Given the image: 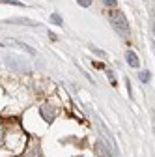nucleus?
<instances>
[{
	"label": "nucleus",
	"mask_w": 155,
	"mask_h": 157,
	"mask_svg": "<svg viewBox=\"0 0 155 157\" xmlns=\"http://www.w3.org/2000/svg\"><path fill=\"white\" fill-rule=\"evenodd\" d=\"M108 21H110V25L116 28V32H118V34L129 36V23H127V19H125V15H123L122 11L112 10V11L108 13Z\"/></svg>",
	"instance_id": "nucleus-1"
},
{
	"label": "nucleus",
	"mask_w": 155,
	"mask_h": 157,
	"mask_svg": "<svg viewBox=\"0 0 155 157\" xmlns=\"http://www.w3.org/2000/svg\"><path fill=\"white\" fill-rule=\"evenodd\" d=\"M6 45H9V47H13V49H19V51H25V52L30 54V56L36 54V51H34L32 47H28V45H25V43H21V41H15V39H8Z\"/></svg>",
	"instance_id": "nucleus-2"
},
{
	"label": "nucleus",
	"mask_w": 155,
	"mask_h": 157,
	"mask_svg": "<svg viewBox=\"0 0 155 157\" xmlns=\"http://www.w3.org/2000/svg\"><path fill=\"white\" fill-rule=\"evenodd\" d=\"M40 112H41V116L45 118V120L47 122H52V118L56 116V110L51 107V105H43L41 109H40Z\"/></svg>",
	"instance_id": "nucleus-3"
},
{
	"label": "nucleus",
	"mask_w": 155,
	"mask_h": 157,
	"mask_svg": "<svg viewBox=\"0 0 155 157\" xmlns=\"http://www.w3.org/2000/svg\"><path fill=\"white\" fill-rule=\"evenodd\" d=\"M95 151H97V153H99L101 157H112L110 150H108V148L105 146V142H101V140H99L97 144H95Z\"/></svg>",
	"instance_id": "nucleus-4"
},
{
	"label": "nucleus",
	"mask_w": 155,
	"mask_h": 157,
	"mask_svg": "<svg viewBox=\"0 0 155 157\" xmlns=\"http://www.w3.org/2000/svg\"><path fill=\"white\" fill-rule=\"evenodd\" d=\"M125 60H127V64L131 66V67H138V56H137V52H133V51H129L127 54H125Z\"/></svg>",
	"instance_id": "nucleus-5"
},
{
	"label": "nucleus",
	"mask_w": 155,
	"mask_h": 157,
	"mask_svg": "<svg viewBox=\"0 0 155 157\" xmlns=\"http://www.w3.org/2000/svg\"><path fill=\"white\" fill-rule=\"evenodd\" d=\"M9 23H17V25H26V26H37V23L30 21V19H9Z\"/></svg>",
	"instance_id": "nucleus-6"
},
{
	"label": "nucleus",
	"mask_w": 155,
	"mask_h": 157,
	"mask_svg": "<svg viewBox=\"0 0 155 157\" xmlns=\"http://www.w3.org/2000/svg\"><path fill=\"white\" fill-rule=\"evenodd\" d=\"M51 21H52L54 25H58V26H62V25H64V21H62V17L58 15V13H52V15H51Z\"/></svg>",
	"instance_id": "nucleus-7"
},
{
	"label": "nucleus",
	"mask_w": 155,
	"mask_h": 157,
	"mask_svg": "<svg viewBox=\"0 0 155 157\" xmlns=\"http://www.w3.org/2000/svg\"><path fill=\"white\" fill-rule=\"evenodd\" d=\"M92 2H93V0H77V4L82 6V8H90V6H92Z\"/></svg>",
	"instance_id": "nucleus-8"
},
{
	"label": "nucleus",
	"mask_w": 155,
	"mask_h": 157,
	"mask_svg": "<svg viewBox=\"0 0 155 157\" xmlns=\"http://www.w3.org/2000/svg\"><path fill=\"white\" fill-rule=\"evenodd\" d=\"M138 77H140V81H142V82H148V81H149V71H140Z\"/></svg>",
	"instance_id": "nucleus-9"
},
{
	"label": "nucleus",
	"mask_w": 155,
	"mask_h": 157,
	"mask_svg": "<svg viewBox=\"0 0 155 157\" xmlns=\"http://www.w3.org/2000/svg\"><path fill=\"white\" fill-rule=\"evenodd\" d=\"M26 157H40V150H37V148H32V150L26 153Z\"/></svg>",
	"instance_id": "nucleus-10"
},
{
	"label": "nucleus",
	"mask_w": 155,
	"mask_h": 157,
	"mask_svg": "<svg viewBox=\"0 0 155 157\" xmlns=\"http://www.w3.org/2000/svg\"><path fill=\"white\" fill-rule=\"evenodd\" d=\"M103 2H105V6H108V8H116L118 0H103Z\"/></svg>",
	"instance_id": "nucleus-11"
},
{
	"label": "nucleus",
	"mask_w": 155,
	"mask_h": 157,
	"mask_svg": "<svg viewBox=\"0 0 155 157\" xmlns=\"http://www.w3.org/2000/svg\"><path fill=\"white\" fill-rule=\"evenodd\" d=\"M0 2H4V4H11V6H23L21 2H15V0H0Z\"/></svg>",
	"instance_id": "nucleus-12"
}]
</instances>
